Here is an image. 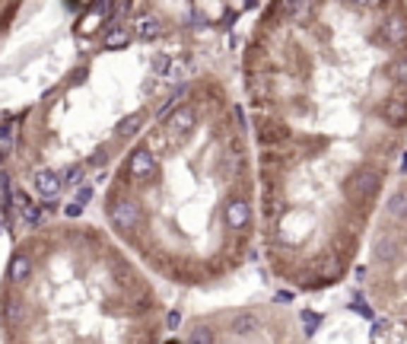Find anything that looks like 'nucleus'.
Wrapping results in <instances>:
<instances>
[{
  "mask_svg": "<svg viewBox=\"0 0 407 344\" xmlns=\"http://www.w3.org/2000/svg\"><path fill=\"white\" fill-rule=\"evenodd\" d=\"M379 185H382V172L375 166H366V169H356L343 182V195H347V201H369L379 191Z\"/></svg>",
  "mask_w": 407,
  "mask_h": 344,
  "instance_id": "nucleus-1",
  "label": "nucleus"
},
{
  "mask_svg": "<svg viewBox=\"0 0 407 344\" xmlns=\"http://www.w3.org/2000/svg\"><path fill=\"white\" fill-rule=\"evenodd\" d=\"M108 220H112L114 229H121V233H127V229H134L140 223V204L134 201V197H112L108 201Z\"/></svg>",
  "mask_w": 407,
  "mask_h": 344,
  "instance_id": "nucleus-2",
  "label": "nucleus"
},
{
  "mask_svg": "<svg viewBox=\"0 0 407 344\" xmlns=\"http://www.w3.org/2000/svg\"><path fill=\"white\" fill-rule=\"evenodd\" d=\"M124 172H127L131 178H137V182H143V178H150L153 172H156V156H153L146 147H137V150L127 156Z\"/></svg>",
  "mask_w": 407,
  "mask_h": 344,
  "instance_id": "nucleus-3",
  "label": "nucleus"
},
{
  "mask_svg": "<svg viewBox=\"0 0 407 344\" xmlns=\"http://www.w3.org/2000/svg\"><path fill=\"white\" fill-rule=\"evenodd\" d=\"M194 125H197V115H194V108H191V105H182L178 112L169 115V121H165L172 140H184L191 131H194Z\"/></svg>",
  "mask_w": 407,
  "mask_h": 344,
  "instance_id": "nucleus-4",
  "label": "nucleus"
},
{
  "mask_svg": "<svg viewBox=\"0 0 407 344\" xmlns=\"http://www.w3.org/2000/svg\"><path fill=\"white\" fill-rule=\"evenodd\" d=\"M223 217H226L229 229H245L248 223H252V207H248L245 197H232V201H226V207H223Z\"/></svg>",
  "mask_w": 407,
  "mask_h": 344,
  "instance_id": "nucleus-5",
  "label": "nucleus"
},
{
  "mask_svg": "<svg viewBox=\"0 0 407 344\" xmlns=\"http://www.w3.org/2000/svg\"><path fill=\"white\" fill-rule=\"evenodd\" d=\"M32 185H35V191L42 197H57L64 188V178L57 176L54 169H38L35 176H32Z\"/></svg>",
  "mask_w": 407,
  "mask_h": 344,
  "instance_id": "nucleus-6",
  "label": "nucleus"
},
{
  "mask_svg": "<svg viewBox=\"0 0 407 344\" xmlns=\"http://www.w3.org/2000/svg\"><path fill=\"white\" fill-rule=\"evenodd\" d=\"M382 38L388 45H404L407 42V16L404 13H391V16L382 23Z\"/></svg>",
  "mask_w": 407,
  "mask_h": 344,
  "instance_id": "nucleus-7",
  "label": "nucleus"
},
{
  "mask_svg": "<svg viewBox=\"0 0 407 344\" xmlns=\"http://www.w3.org/2000/svg\"><path fill=\"white\" fill-rule=\"evenodd\" d=\"M32 268H35V265H32L29 255H25V252H16V255L10 258V265H6V280H10V284H16V287H23L25 280L32 277Z\"/></svg>",
  "mask_w": 407,
  "mask_h": 344,
  "instance_id": "nucleus-8",
  "label": "nucleus"
},
{
  "mask_svg": "<svg viewBox=\"0 0 407 344\" xmlns=\"http://www.w3.org/2000/svg\"><path fill=\"white\" fill-rule=\"evenodd\" d=\"M372 255H375V261H382V265H391V261H398V255H401L398 236H391V233L379 236V239H375V246H372Z\"/></svg>",
  "mask_w": 407,
  "mask_h": 344,
  "instance_id": "nucleus-9",
  "label": "nucleus"
},
{
  "mask_svg": "<svg viewBox=\"0 0 407 344\" xmlns=\"http://www.w3.org/2000/svg\"><path fill=\"white\" fill-rule=\"evenodd\" d=\"M258 328H261V319L254 316V312H235V316L229 319V331H232L235 338H254Z\"/></svg>",
  "mask_w": 407,
  "mask_h": 344,
  "instance_id": "nucleus-10",
  "label": "nucleus"
},
{
  "mask_svg": "<svg viewBox=\"0 0 407 344\" xmlns=\"http://www.w3.org/2000/svg\"><path fill=\"white\" fill-rule=\"evenodd\" d=\"M382 118H385L388 125H394V127L407 125V99L404 96H391V99L382 105Z\"/></svg>",
  "mask_w": 407,
  "mask_h": 344,
  "instance_id": "nucleus-11",
  "label": "nucleus"
},
{
  "mask_svg": "<svg viewBox=\"0 0 407 344\" xmlns=\"http://www.w3.org/2000/svg\"><path fill=\"white\" fill-rule=\"evenodd\" d=\"M4 322L13 325V328L25 322V303L19 297H13V299H6V303H4Z\"/></svg>",
  "mask_w": 407,
  "mask_h": 344,
  "instance_id": "nucleus-12",
  "label": "nucleus"
},
{
  "mask_svg": "<svg viewBox=\"0 0 407 344\" xmlns=\"http://www.w3.org/2000/svg\"><path fill=\"white\" fill-rule=\"evenodd\" d=\"M127 45H131V32L121 29V25L108 29L105 38H102V48H108V51H121V48H127Z\"/></svg>",
  "mask_w": 407,
  "mask_h": 344,
  "instance_id": "nucleus-13",
  "label": "nucleus"
},
{
  "mask_svg": "<svg viewBox=\"0 0 407 344\" xmlns=\"http://www.w3.org/2000/svg\"><path fill=\"white\" fill-rule=\"evenodd\" d=\"M286 137H290V127H286V125H273V121H271V125L258 127L261 144H280V140H286Z\"/></svg>",
  "mask_w": 407,
  "mask_h": 344,
  "instance_id": "nucleus-14",
  "label": "nucleus"
},
{
  "mask_svg": "<svg viewBox=\"0 0 407 344\" xmlns=\"http://www.w3.org/2000/svg\"><path fill=\"white\" fill-rule=\"evenodd\" d=\"M385 210H388L391 220H407V195H404V191H394V195L388 197Z\"/></svg>",
  "mask_w": 407,
  "mask_h": 344,
  "instance_id": "nucleus-15",
  "label": "nucleus"
},
{
  "mask_svg": "<svg viewBox=\"0 0 407 344\" xmlns=\"http://www.w3.org/2000/svg\"><path fill=\"white\" fill-rule=\"evenodd\" d=\"M137 35H140V38H146V42H150V38H159V35H163V23H159L156 16H143V19H137Z\"/></svg>",
  "mask_w": 407,
  "mask_h": 344,
  "instance_id": "nucleus-16",
  "label": "nucleus"
},
{
  "mask_svg": "<svg viewBox=\"0 0 407 344\" xmlns=\"http://www.w3.org/2000/svg\"><path fill=\"white\" fill-rule=\"evenodd\" d=\"M140 121H143V115L140 112H134V115H127V118H121L118 121V127H114V134H118V137H127V134H134L140 127Z\"/></svg>",
  "mask_w": 407,
  "mask_h": 344,
  "instance_id": "nucleus-17",
  "label": "nucleus"
},
{
  "mask_svg": "<svg viewBox=\"0 0 407 344\" xmlns=\"http://www.w3.org/2000/svg\"><path fill=\"white\" fill-rule=\"evenodd\" d=\"M388 76L394 83H401V86H407V57H398L394 64H388Z\"/></svg>",
  "mask_w": 407,
  "mask_h": 344,
  "instance_id": "nucleus-18",
  "label": "nucleus"
},
{
  "mask_svg": "<svg viewBox=\"0 0 407 344\" xmlns=\"http://www.w3.org/2000/svg\"><path fill=\"white\" fill-rule=\"evenodd\" d=\"M23 214H25V223H29V227H42V220H45V214H42V207H38V204H25L23 207Z\"/></svg>",
  "mask_w": 407,
  "mask_h": 344,
  "instance_id": "nucleus-19",
  "label": "nucleus"
},
{
  "mask_svg": "<svg viewBox=\"0 0 407 344\" xmlns=\"http://www.w3.org/2000/svg\"><path fill=\"white\" fill-rule=\"evenodd\" d=\"M302 325H305V335H315V328L318 325H322V316H318V312H312V309H302Z\"/></svg>",
  "mask_w": 407,
  "mask_h": 344,
  "instance_id": "nucleus-20",
  "label": "nucleus"
},
{
  "mask_svg": "<svg viewBox=\"0 0 407 344\" xmlns=\"http://www.w3.org/2000/svg\"><path fill=\"white\" fill-rule=\"evenodd\" d=\"M61 178H64V185H80L83 182V166H70Z\"/></svg>",
  "mask_w": 407,
  "mask_h": 344,
  "instance_id": "nucleus-21",
  "label": "nucleus"
},
{
  "mask_svg": "<svg viewBox=\"0 0 407 344\" xmlns=\"http://www.w3.org/2000/svg\"><path fill=\"white\" fill-rule=\"evenodd\" d=\"M188 341L191 344H207V341H213V331H210V328H204V325H201V328H197V331H191V335H188Z\"/></svg>",
  "mask_w": 407,
  "mask_h": 344,
  "instance_id": "nucleus-22",
  "label": "nucleus"
},
{
  "mask_svg": "<svg viewBox=\"0 0 407 344\" xmlns=\"http://www.w3.org/2000/svg\"><path fill=\"white\" fill-rule=\"evenodd\" d=\"M350 309H353L356 316H362V319H372V309H369V306H366V299H360V297H356L353 303H350Z\"/></svg>",
  "mask_w": 407,
  "mask_h": 344,
  "instance_id": "nucleus-23",
  "label": "nucleus"
},
{
  "mask_svg": "<svg viewBox=\"0 0 407 344\" xmlns=\"http://www.w3.org/2000/svg\"><path fill=\"white\" fill-rule=\"evenodd\" d=\"M169 55H156L153 57V74H165V70H169Z\"/></svg>",
  "mask_w": 407,
  "mask_h": 344,
  "instance_id": "nucleus-24",
  "label": "nucleus"
},
{
  "mask_svg": "<svg viewBox=\"0 0 407 344\" xmlns=\"http://www.w3.org/2000/svg\"><path fill=\"white\" fill-rule=\"evenodd\" d=\"M388 328H391V322H388V319H379V322L372 325V341H375V338H379V335H385Z\"/></svg>",
  "mask_w": 407,
  "mask_h": 344,
  "instance_id": "nucleus-25",
  "label": "nucleus"
},
{
  "mask_svg": "<svg viewBox=\"0 0 407 344\" xmlns=\"http://www.w3.org/2000/svg\"><path fill=\"white\" fill-rule=\"evenodd\" d=\"M76 201H80V204H83V207H86V204H89V201H93V188H86V185H83V188H80V191H76Z\"/></svg>",
  "mask_w": 407,
  "mask_h": 344,
  "instance_id": "nucleus-26",
  "label": "nucleus"
},
{
  "mask_svg": "<svg viewBox=\"0 0 407 344\" xmlns=\"http://www.w3.org/2000/svg\"><path fill=\"white\" fill-rule=\"evenodd\" d=\"M178 322H182V312H178V309H172L169 316H165V325H169V328H178Z\"/></svg>",
  "mask_w": 407,
  "mask_h": 344,
  "instance_id": "nucleus-27",
  "label": "nucleus"
},
{
  "mask_svg": "<svg viewBox=\"0 0 407 344\" xmlns=\"http://www.w3.org/2000/svg\"><path fill=\"white\" fill-rule=\"evenodd\" d=\"M105 159H108V153L99 150V153H93V156H89V166H105Z\"/></svg>",
  "mask_w": 407,
  "mask_h": 344,
  "instance_id": "nucleus-28",
  "label": "nucleus"
},
{
  "mask_svg": "<svg viewBox=\"0 0 407 344\" xmlns=\"http://www.w3.org/2000/svg\"><path fill=\"white\" fill-rule=\"evenodd\" d=\"M64 214H67V217H80V214H83V204H80V201H76V204H67V207H64Z\"/></svg>",
  "mask_w": 407,
  "mask_h": 344,
  "instance_id": "nucleus-29",
  "label": "nucleus"
},
{
  "mask_svg": "<svg viewBox=\"0 0 407 344\" xmlns=\"http://www.w3.org/2000/svg\"><path fill=\"white\" fill-rule=\"evenodd\" d=\"M277 303H293V293L290 290H280L277 293Z\"/></svg>",
  "mask_w": 407,
  "mask_h": 344,
  "instance_id": "nucleus-30",
  "label": "nucleus"
},
{
  "mask_svg": "<svg viewBox=\"0 0 407 344\" xmlns=\"http://www.w3.org/2000/svg\"><path fill=\"white\" fill-rule=\"evenodd\" d=\"M350 4H356V6H375L379 0H350Z\"/></svg>",
  "mask_w": 407,
  "mask_h": 344,
  "instance_id": "nucleus-31",
  "label": "nucleus"
},
{
  "mask_svg": "<svg viewBox=\"0 0 407 344\" xmlns=\"http://www.w3.org/2000/svg\"><path fill=\"white\" fill-rule=\"evenodd\" d=\"M401 172H407V153L401 156Z\"/></svg>",
  "mask_w": 407,
  "mask_h": 344,
  "instance_id": "nucleus-32",
  "label": "nucleus"
},
{
  "mask_svg": "<svg viewBox=\"0 0 407 344\" xmlns=\"http://www.w3.org/2000/svg\"><path fill=\"white\" fill-rule=\"evenodd\" d=\"M404 287H407V277H404Z\"/></svg>",
  "mask_w": 407,
  "mask_h": 344,
  "instance_id": "nucleus-33",
  "label": "nucleus"
},
{
  "mask_svg": "<svg viewBox=\"0 0 407 344\" xmlns=\"http://www.w3.org/2000/svg\"><path fill=\"white\" fill-rule=\"evenodd\" d=\"M0 229H4V223H0Z\"/></svg>",
  "mask_w": 407,
  "mask_h": 344,
  "instance_id": "nucleus-34",
  "label": "nucleus"
}]
</instances>
